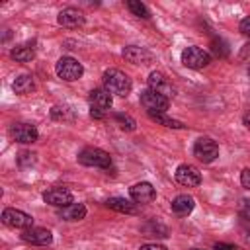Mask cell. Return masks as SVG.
<instances>
[{
  "label": "cell",
  "mask_w": 250,
  "mask_h": 250,
  "mask_svg": "<svg viewBox=\"0 0 250 250\" xmlns=\"http://www.w3.org/2000/svg\"><path fill=\"white\" fill-rule=\"evenodd\" d=\"M104 86L109 94L127 96L131 92V78L119 68H109L104 72Z\"/></svg>",
  "instance_id": "cell-1"
},
{
  "label": "cell",
  "mask_w": 250,
  "mask_h": 250,
  "mask_svg": "<svg viewBox=\"0 0 250 250\" xmlns=\"http://www.w3.org/2000/svg\"><path fill=\"white\" fill-rule=\"evenodd\" d=\"M88 102H90V115L94 119H104L105 111L113 104V98L105 88H94L88 96Z\"/></svg>",
  "instance_id": "cell-2"
},
{
  "label": "cell",
  "mask_w": 250,
  "mask_h": 250,
  "mask_svg": "<svg viewBox=\"0 0 250 250\" xmlns=\"http://www.w3.org/2000/svg\"><path fill=\"white\" fill-rule=\"evenodd\" d=\"M78 162L84 164V166H94V168H105L107 170L111 166V156H109V152H105L102 148L88 146V148L78 152Z\"/></svg>",
  "instance_id": "cell-3"
},
{
  "label": "cell",
  "mask_w": 250,
  "mask_h": 250,
  "mask_svg": "<svg viewBox=\"0 0 250 250\" xmlns=\"http://www.w3.org/2000/svg\"><path fill=\"white\" fill-rule=\"evenodd\" d=\"M55 70H57V76L59 78H62L66 82H74V80H78L82 76L84 66L76 59H72V57H62V59H59Z\"/></svg>",
  "instance_id": "cell-4"
},
{
  "label": "cell",
  "mask_w": 250,
  "mask_h": 250,
  "mask_svg": "<svg viewBox=\"0 0 250 250\" xmlns=\"http://www.w3.org/2000/svg\"><path fill=\"white\" fill-rule=\"evenodd\" d=\"M141 105L148 113H164L168 109L170 102H168L166 96H162V94H158V92H154V90L148 88V90H143L141 92Z\"/></svg>",
  "instance_id": "cell-5"
},
{
  "label": "cell",
  "mask_w": 250,
  "mask_h": 250,
  "mask_svg": "<svg viewBox=\"0 0 250 250\" xmlns=\"http://www.w3.org/2000/svg\"><path fill=\"white\" fill-rule=\"evenodd\" d=\"M182 62H184L188 68L199 70V68H203V66H207V64L211 62V57H209V53L203 51L201 47H186V49L182 51Z\"/></svg>",
  "instance_id": "cell-6"
},
{
  "label": "cell",
  "mask_w": 250,
  "mask_h": 250,
  "mask_svg": "<svg viewBox=\"0 0 250 250\" xmlns=\"http://www.w3.org/2000/svg\"><path fill=\"white\" fill-rule=\"evenodd\" d=\"M193 154L197 156V160L209 164V162H213L219 156V145L213 139H209V137H201L193 145Z\"/></svg>",
  "instance_id": "cell-7"
},
{
  "label": "cell",
  "mask_w": 250,
  "mask_h": 250,
  "mask_svg": "<svg viewBox=\"0 0 250 250\" xmlns=\"http://www.w3.org/2000/svg\"><path fill=\"white\" fill-rule=\"evenodd\" d=\"M2 221L8 225V227H14V229H31L33 225V217L20 211V209H4L2 211Z\"/></svg>",
  "instance_id": "cell-8"
},
{
  "label": "cell",
  "mask_w": 250,
  "mask_h": 250,
  "mask_svg": "<svg viewBox=\"0 0 250 250\" xmlns=\"http://www.w3.org/2000/svg\"><path fill=\"white\" fill-rule=\"evenodd\" d=\"M176 182L182 184V186H186V188H195L201 182V174L191 164H180L176 168Z\"/></svg>",
  "instance_id": "cell-9"
},
{
  "label": "cell",
  "mask_w": 250,
  "mask_h": 250,
  "mask_svg": "<svg viewBox=\"0 0 250 250\" xmlns=\"http://www.w3.org/2000/svg\"><path fill=\"white\" fill-rule=\"evenodd\" d=\"M10 135L14 137V141L23 143V145L35 143L37 137H39L37 129H35L33 125H29V123H14V125L10 127Z\"/></svg>",
  "instance_id": "cell-10"
},
{
  "label": "cell",
  "mask_w": 250,
  "mask_h": 250,
  "mask_svg": "<svg viewBox=\"0 0 250 250\" xmlns=\"http://www.w3.org/2000/svg\"><path fill=\"white\" fill-rule=\"evenodd\" d=\"M43 201L55 207H66L72 203V193L66 188H51L43 193Z\"/></svg>",
  "instance_id": "cell-11"
},
{
  "label": "cell",
  "mask_w": 250,
  "mask_h": 250,
  "mask_svg": "<svg viewBox=\"0 0 250 250\" xmlns=\"http://www.w3.org/2000/svg\"><path fill=\"white\" fill-rule=\"evenodd\" d=\"M21 238L25 242H31V244H39V246H47L53 242V234L51 230L47 229H41V227H31V229H25Z\"/></svg>",
  "instance_id": "cell-12"
},
{
  "label": "cell",
  "mask_w": 250,
  "mask_h": 250,
  "mask_svg": "<svg viewBox=\"0 0 250 250\" xmlns=\"http://www.w3.org/2000/svg\"><path fill=\"white\" fill-rule=\"evenodd\" d=\"M129 193H131V199L137 201V203H150V201L156 197V191H154L152 184H148V182H139V184H135V186L129 189Z\"/></svg>",
  "instance_id": "cell-13"
},
{
  "label": "cell",
  "mask_w": 250,
  "mask_h": 250,
  "mask_svg": "<svg viewBox=\"0 0 250 250\" xmlns=\"http://www.w3.org/2000/svg\"><path fill=\"white\" fill-rule=\"evenodd\" d=\"M123 57L133 64H148V62H152V53L143 49V47H137V45L125 47L123 49Z\"/></svg>",
  "instance_id": "cell-14"
},
{
  "label": "cell",
  "mask_w": 250,
  "mask_h": 250,
  "mask_svg": "<svg viewBox=\"0 0 250 250\" xmlns=\"http://www.w3.org/2000/svg\"><path fill=\"white\" fill-rule=\"evenodd\" d=\"M57 21L62 27H72V29L74 27H82L84 25V14L80 10H76V8H66V10H62L59 14Z\"/></svg>",
  "instance_id": "cell-15"
},
{
  "label": "cell",
  "mask_w": 250,
  "mask_h": 250,
  "mask_svg": "<svg viewBox=\"0 0 250 250\" xmlns=\"http://www.w3.org/2000/svg\"><path fill=\"white\" fill-rule=\"evenodd\" d=\"M148 86H150V90H154V92H158V94H162V96H172V92H174V88H172V84L166 80V76L162 74V72H150L148 74Z\"/></svg>",
  "instance_id": "cell-16"
},
{
  "label": "cell",
  "mask_w": 250,
  "mask_h": 250,
  "mask_svg": "<svg viewBox=\"0 0 250 250\" xmlns=\"http://www.w3.org/2000/svg\"><path fill=\"white\" fill-rule=\"evenodd\" d=\"M193 207H195V199L191 195H188V193H182V195L174 197V201H172V211L176 215H180V217L189 215L193 211Z\"/></svg>",
  "instance_id": "cell-17"
},
{
  "label": "cell",
  "mask_w": 250,
  "mask_h": 250,
  "mask_svg": "<svg viewBox=\"0 0 250 250\" xmlns=\"http://www.w3.org/2000/svg\"><path fill=\"white\" fill-rule=\"evenodd\" d=\"M59 217L64 221H80L86 217V207L82 203H70L59 211Z\"/></svg>",
  "instance_id": "cell-18"
},
{
  "label": "cell",
  "mask_w": 250,
  "mask_h": 250,
  "mask_svg": "<svg viewBox=\"0 0 250 250\" xmlns=\"http://www.w3.org/2000/svg\"><path fill=\"white\" fill-rule=\"evenodd\" d=\"M12 88H14V92L20 94V96L31 94V92L35 90L33 76H29V74H21V76H18V78L14 80V84H12Z\"/></svg>",
  "instance_id": "cell-19"
},
{
  "label": "cell",
  "mask_w": 250,
  "mask_h": 250,
  "mask_svg": "<svg viewBox=\"0 0 250 250\" xmlns=\"http://www.w3.org/2000/svg\"><path fill=\"white\" fill-rule=\"evenodd\" d=\"M10 57H12L14 61H18V62H29V61L35 57V49H33V45H29V43L18 45V47L12 49Z\"/></svg>",
  "instance_id": "cell-20"
},
{
  "label": "cell",
  "mask_w": 250,
  "mask_h": 250,
  "mask_svg": "<svg viewBox=\"0 0 250 250\" xmlns=\"http://www.w3.org/2000/svg\"><path fill=\"white\" fill-rule=\"evenodd\" d=\"M105 205H107L109 209H113V211H119V213H135V211H137L135 203H131V201L125 199V197H109V199L105 201Z\"/></svg>",
  "instance_id": "cell-21"
},
{
  "label": "cell",
  "mask_w": 250,
  "mask_h": 250,
  "mask_svg": "<svg viewBox=\"0 0 250 250\" xmlns=\"http://www.w3.org/2000/svg\"><path fill=\"white\" fill-rule=\"evenodd\" d=\"M51 117L55 121H72L74 119V111L68 105H53L51 107Z\"/></svg>",
  "instance_id": "cell-22"
},
{
  "label": "cell",
  "mask_w": 250,
  "mask_h": 250,
  "mask_svg": "<svg viewBox=\"0 0 250 250\" xmlns=\"http://www.w3.org/2000/svg\"><path fill=\"white\" fill-rule=\"evenodd\" d=\"M148 117H150L154 123H160V125H164V127H174V129H182V127H184L180 121L170 119V117H166L164 113H148Z\"/></svg>",
  "instance_id": "cell-23"
},
{
  "label": "cell",
  "mask_w": 250,
  "mask_h": 250,
  "mask_svg": "<svg viewBox=\"0 0 250 250\" xmlns=\"http://www.w3.org/2000/svg\"><path fill=\"white\" fill-rule=\"evenodd\" d=\"M127 6H129V10H131L135 16H139V18H150V14H148V8H146L143 2H137V0H129V2H127Z\"/></svg>",
  "instance_id": "cell-24"
},
{
  "label": "cell",
  "mask_w": 250,
  "mask_h": 250,
  "mask_svg": "<svg viewBox=\"0 0 250 250\" xmlns=\"http://www.w3.org/2000/svg\"><path fill=\"white\" fill-rule=\"evenodd\" d=\"M115 121L119 123V127L123 129V131H135V119L131 117V115H127V113H117L115 115Z\"/></svg>",
  "instance_id": "cell-25"
},
{
  "label": "cell",
  "mask_w": 250,
  "mask_h": 250,
  "mask_svg": "<svg viewBox=\"0 0 250 250\" xmlns=\"http://www.w3.org/2000/svg\"><path fill=\"white\" fill-rule=\"evenodd\" d=\"M211 51H213L215 57H221V59L229 55V47H227V43H225L223 39H213V43H211Z\"/></svg>",
  "instance_id": "cell-26"
},
{
  "label": "cell",
  "mask_w": 250,
  "mask_h": 250,
  "mask_svg": "<svg viewBox=\"0 0 250 250\" xmlns=\"http://www.w3.org/2000/svg\"><path fill=\"white\" fill-rule=\"evenodd\" d=\"M35 162V154L33 152H20L18 156V164L20 166H31Z\"/></svg>",
  "instance_id": "cell-27"
},
{
  "label": "cell",
  "mask_w": 250,
  "mask_h": 250,
  "mask_svg": "<svg viewBox=\"0 0 250 250\" xmlns=\"http://www.w3.org/2000/svg\"><path fill=\"white\" fill-rule=\"evenodd\" d=\"M240 184H242L246 189H250V168L242 170V174H240Z\"/></svg>",
  "instance_id": "cell-28"
},
{
  "label": "cell",
  "mask_w": 250,
  "mask_h": 250,
  "mask_svg": "<svg viewBox=\"0 0 250 250\" xmlns=\"http://www.w3.org/2000/svg\"><path fill=\"white\" fill-rule=\"evenodd\" d=\"M240 31H242L244 35H248V37H250V16H248V18H244V20L240 21Z\"/></svg>",
  "instance_id": "cell-29"
},
{
  "label": "cell",
  "mask_w": 250,
  "mask_h": 250,
  "mask_svg": "<svg viewBox=\"0 0 250 250\" xmlns=\"http://www.w3.org/2000/svg\"><path fill=\"white\" fill-rule=\"evenodd\" d=\"M213 250H236V246L234 244H227V242H217L213 246Z\"/></svg>",
  "instance_id": "cell-30"
},
{
  "label": "cell",
  "mask_w": 250,
  "mask_h": 250,
  "mask_svg": "<svg viewBox=\"0 0 250 250\" xmlns=\"http://www.w3.org/2000/svg\"><path fill=\"white\" fill-rule=\"evenodd\" d=\"M139 250H166V246H162V244H143Z\"/></svg>",
  "instance_id": "cell-31"
},
{
  "label": "cell",
  "mask_w": 250,
  "mask_h": 250,
  "mask_svg": "<svg viewBox=\"0 0 250 250\" xmlns=\"http://www.w3.org/2000/svg\"><path fill=\"white\" fill-rule=\"evenodd\" d=\"M242 215H244L246 219H250V203H248V205H246V207L242 209Z\"/></svg>",
  "instance_id": "cell-32"
},
{
  "label": "cell",
  "mask_w": 250,
  "mask_h": 250,
  "mask_svg": "<svg viewBox=\"0 0 250 250\" xmlns=\"http://www.w3.org/2000/svg\"><path fill=\"white\" fill-rule=\"evenodd\" d=\"M242 121H244V125H246V127L250 129V111H248V113L244 115V119H242Z\"/></svg>",
  "instance_id": "cell-33"
}]
</instances>
